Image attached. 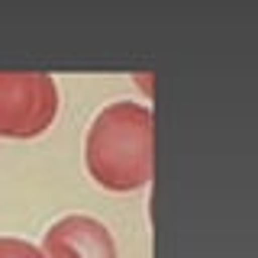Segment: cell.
Returning <instances> with one entry per match:
<instances>
[{
  "mask_svg": "<svg viewBox=\"0 0 258 258\" xmlns=\"http://www.w3.org/2000/svg\"><path fill=\"white\" fill-rule=\"evenodd\" d=\"M0 258H42L39 245L16 236H0Z\"/></svg>",
  "mask_w": 258,
  "mask_h": 258,
  "instance_id": "cell-4",
  "label": "cell"
},
{
  "mask_svg": "<svg viewBox=\"0 0 258 258\" xmlns=\"http://www.w3.org/2000/svg\"><path fill=\"white\" fill-rule=\"evenodd\" d=\"M84 168L97 187L113 194L149 187L152 171H155L152 110L136 100L107 103L87 126Z\"/></svg>",
  "mask_w": 258,
  "mask_h": 258,
  "instance_id": "cell-1",
  "label": "cell"
},
{
  "mask_svg": "<svg viewBox=\"0 0 258 258\" xmlns=\"http://www.w3.org/2000/svg\"><path fill=\"white\" fill-rule=\"evenodd\" d=\"M42 258H116V239L110 226L87 213H68L45 229Z\"/></svg>",
  "mask_w": 258,
  "mask_h": 258,
  "instance_id": "cell-3",
  "label": "cell"
},
{
  "mask_svg": "<svg viewBox=\"0 0 258 258\" xmlns=\"http://www.w3.org/2000/svg\"><path fill=\"white\" fill-rule=\"evenodd\" d=\"M61 97L52 75L0 71V139H36L52 129Z\"/></svg>",
  "mask_w": 258,
  "mask_h": 258,
  "instance_id": "cell-2",
  "label": "cell"
}]
</instances>
